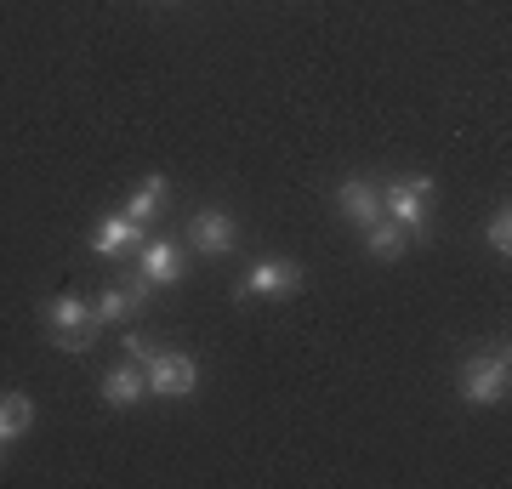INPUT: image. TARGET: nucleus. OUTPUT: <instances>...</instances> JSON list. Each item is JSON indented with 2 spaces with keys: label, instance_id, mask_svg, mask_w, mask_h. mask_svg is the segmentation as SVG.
<instances>
[{
  "label": "nucleus",
  "instance_id": "18",
  "mask_svg": "<svg viewBox=\"0 0 512 489\" xmlns=\"http://www.w3.org/2000/svg\"><path fill=\"white\" fill-rule=\"evenodd\" d=\"M0 450H6V438H0ZM0 461H6V455H0Z\"/></svg>",
  "mask_w": 512,
  "mask_h": 489
},
{
  "label": "nucleus",
  "instance_id": "13",
  "mask_svg": "<svg viewBox=\"0 0 512 489\" xmlns=\"http://www.w3.org/2000/svg\"><path fill=\"white\" fill-rule=\"evenodd\" d=\"M35 427V404L29 393H0V438H23Z\"/></svg>",
  "mask_w": 512,
  "mask_h": 489
},
{
  "label": "nucleus",
  "instance_id": "9",
  "mask_svg": "<svg viewBox=\"0 0 512 489\" xmlns=\"http://www.w3.org/2000/svg\"><path fill=\"white\" fill-rule=\"evenodd\" d=\"M137 268H143V279L154 290L160 285H183L188 279V262H183V251H177L171 239H143V245H137Z\"/></svg>",
  "mask_w": 512,
  "mask_h": 489
},
{
  "label": "nucleus",
  "instance_id": "7",
  "mask_svg": "<svg viewBox=\"0 0 512 489\" xmlns=\"http://www.w3.org/2000/svg\"><path fill=\"white\" fill-rule=\"evenodd\" d=\"M148 239L143 222H131L126 211H109V217L92 228V251L109 256V262H126V256H137V245Z\"/></svg>",
  "mask_w": 512,
  "mask_h": 489
},
{
  "label": "nucleus",
  "instance_id": "15",
  "mask_svg": "<svg viewBox=\"0 0 512 489\" xmlns=\"http://www.w3.org/2000/svg\"><path fill=\"white\" fill-rule=\"evenodd\" d=\"M484 245H490V251L501 256V262H507V256H512V211H507V205H501V211H490V217H484Z\"/></svg>",
  "mask_w": 512,
  "mask_h": 489
},
{
  "label": "nucleus",
  "instance_id": "1",
  "mask_svg": "<svg viewBox=\"0 0 512 489\" xmlns=\"http://www.w3.org/2000/svg\"><path fill=\"white\" fill-rule=\"evenodd\" d=\"M433 194H439V182L427 177V171H410V177H393L382 182V217H393L410 239H427L433 234Z\"/></svg>",
  "mask_w": 512,
  "mask_h": 489
},
{
  "label": "nucleus",
  "instance_id": "6",
  "mask_svg": "<svg viewBox=\"0 0 512 489\" xmlns=\"http://www.w3.org/2000/svg\"><path fill=\"white\" fill-rule=\"evenodd\" d=\"M291 290H302V262L296 256L251 262V273L239 279V296H291Z\"/></svg>",
  "mask_w": 512,
  "mask_h": 489
},
{
  "label": "nucleus",
  "instance_id": "10",
  "mask_svg": "<svg viewBox=\"0 0 512 489\" xmlns=\"http://www.w3.org/2000/svg\"><path fill=\"white\" fill-rule=\"evenodd\" d=\"M171 211V177H160V171H148L137 188H131V200H126V217L131 222H143V228H154V222Z\"/></svg>",
  "mask_w": 512,
  "mask_h": 489
},
{
  "label": "nucleus",
  "instance_id": "11",
  "mask_svg": "<svg viewBox=\"0 0 512 489\" xmlns=\"http://www.w3.org/2000/svg\"><path fill=\"white\" fill-rule=\"evenodd\" d=\"M148 399V376H143V364H114L109 376H103V404L109 410H137V404Z\"/></svg>",
  "mask_w": 512,
  "mask_h": 489
},
{
  "label": "nucleus",
  "instance_id": "4",
  "mask_svg": "<svg viewBox=\"0 0 512 489\" xmlns=\"http://www.w3.org/2000/svg\"><path fill=\"white\" fill-rule=\"evenodd\" d=\"M148 376V393L154 399H194V387H200V364L188 359V353H154V359L143 364Z\"/></svg>",
  "mask_w": 512,
  "mask_h": 489
},
{
  "label": "nucleus",
  "instance_id": "8",
  "mask_svg": "<svg viewBox=\"0 0 512 489\" xmlns=\"http://www.w3.org/2000/svg\"><path fill=\"white\" fill-rule=\"evenodd\" d=\"M336 211H342L353 228H370V222L382 217V188H376L370 177H359V171H353V177L336 182Z\"/></svg>",
  "mask_w": 512,
  "mask_h": 489
},
{
  "label": "nucleus",
  "instance_id": "2",
  "mask_svg": "<svg viewBox=\"0 0 512 489\" xmlns=\"http://www.w3.org/2000/svg\"><path fill=\"white\" fill-rule=\"evenodd\" d=\"M507 387H512V353L507 347H473L467 353V364H461V399L478 404V410H490V404L507 399Z\"/></svg>",
  "mask_w": 512,
  "mask_h": 489
},
{
  "label": "nucleus",
  "instance_id": "3",
  "mask_svg": "<svg viewBox=\"0 0 512 489\" xmlns=\"http://www.w3.org/2000/svg\"><path fill=\"white\" fill-rule=\"evenodd\" d=\"M40 319H46V336H52L63 353H86V347L97 342V313L86 296H74V290H63V296H52V302H40Z\"/></svg>",
  "mask_w": 512,
  "mask_h": 489
},
{
  "label": "nucleus",
  "instance_id": "14",
  "mask_svg": "<svg viewBox=\"0 0 512 489\" xmlns=\"http://www.w3.org/2000/svg\"><path fill=\"white\" fill-rule=\"evenodd\" d=\"M92 313H97V325H126L131 313H137V296H131L126 285H109L103 296H97Z\"/></svg>",
  "mask_w": 512,
  "mask_h": 489
},
{
  "label": "nucleus",
  "instance_id": "16",
  "mask_svg": "<svg viewBox=\"0 0 512 489\" xmlns=\"http://www.w3.org/2000/svg\"><path fill=\"white\" fill-rule=\"evenodd\" d=\"M154 353H160V342H154V336H143V330H126V359H131V364H148Z\"/></svg>",
  "mask_w": 512,
  "mask_h": 489
},
{
  "label": "nucleus",
  "instance_id": "17",
  "mask_svg": "<svg viewBox=\"0 0 512 489\" xmlns=\"http://www.w3.org/2000/svg\"><path fill=\"white\" fill-rule=\"evenodd\" d=\"M120 285H126V290H131V296H137V308H143L148 296H154V285H148V279H143V268H131V273H126V279H120Z\"/></svg>",
  "mask_w": 512,
  "mask_h": 489
},
{
  "label": "nucleus",
  "instance_id": "5",
  "mask_svg": "<svg viewBox=\"0 0 512 489\" xmlns=\"http://www.w3.org/2000/svg\"><path fill=\"white\" fill-rule=\"evenodd\" d=\"M188 245L200 256H228L239 245V222L222 211V205H200L194 217H188Z\"/></svg>",
  "mask_w": 512,
  "mask_h": 489
},
{
  "label": "nucleus",
  "instance_id": "12",
  "mask_svg": "<svg viewBox=\"0 0 512 489\" xmlns=\"http://www.w3.org/2000/svg\"><path fill=\"white\" fill-rule=\"evenodd\" d=\"M359 234H365V251L376 256V262H399V256L410 251V234H404L393 217H376L370 228H359Z\"/></svg>",
  "mask_w": 512,
  "mask_h": 489
}]
</instances>
